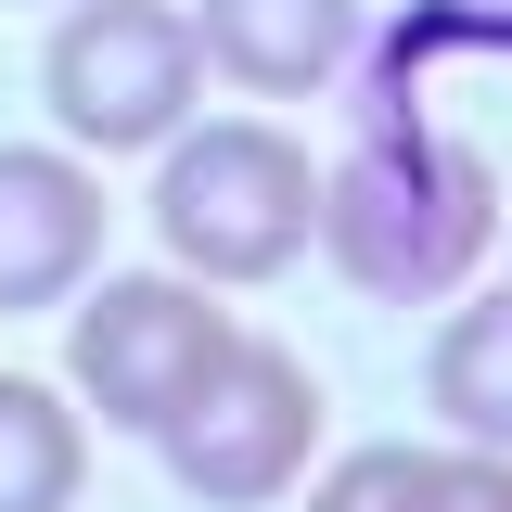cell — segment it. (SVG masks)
Masks as SVG:
<instances>
[{"mask_svg":"<svg viewBox=\"0 0 512 512\" xmlns=\"http://www.w3.org/2000/svg\"><path fill=\"white\" fill-rule=\"evenodd\" d=\"M410 512H512V448H423V500Z\"/></svg>","mask_w":512,"mask_h":512,"instance_id":"11","label":"cell"},{"mask_svg":"<svg viewBox=\"0 0 512 512\" xmlns=\"http://www.w3.org/2000/svg\"><path fill=\"white\" fill-rule=\"evenodd\" d=\"M77 474H90L77 410H64L52 384L0 372V512H77Z\"/></svg>","mask_w":512,"mask_h":512,"instance_id":"9","label":"cell"},{"mask_svg":"<svg viewBox=\"0 0 512 512\" xmlns=\"http://www.w3.org/2000/svg\"><path fill=\"white\" fill-rule=\"evenodd\" d=\"M308 436H320V384H308V359H282L269 333H244V346L218 359V384H205V397H192L154 448H167L180 500L256 512V500H282V487L308 474Z\"/></svg>","mask_w":512,"mask_h":512,"instance_id":"5","label":"cell"},{"mask_svg":"<svg viewBox=\"0 0 512 512\" xmlns=\"http://www.w3.org/2000/svg\"><path fill=\"white\" fill-rule=\"evenodd\" d=\"M423 410H436L461 448H512V295H474V308L436 320V346H423Z\"/></svg>","mask_w":512,"mask_h":512,"instance_id":"8","label":"cell"},{"mask_svg":"<svg viewBox=\"0 0 512 512\" xmlns=\"http://www.w3.org/2000/svg\"><path fill=\"white\" fill-rule=\"evenodd\" d=\"M423 500V448H346L308 487V512H410Z\"/></svg>","mask_w":512,"mask_h":512,"instance_id":"10","label":"cell"},{"mask_svg":"<svg viewBox=\"0 0 512 512\" xmlns=\"http://www.w3.org/2000/svg\"><path fill=\"white\" fill-rule=\"evenodd\" d=\"M487 231H500V167L461 154L410 103H372L359 154L320 180V256L372 308H436V295H461V269L487 256Z\"/></svg>","mask_w":512,"mask_h":512,"instance_id":"1","label":"cell"},{"mask_svg":"<svg viewBox=\"0 0 512 512\" xmlns=\"http://www.w3.org/2000/svg\"><path fill=\"white\" fill-rule=\"evenodd\" d=\"M244 346V320L205 308V282H167V269H141V282H103V295H77L64 320V372L77 397L128 423V436H167L192 397L218 384V359Z\"/></svg>","mask_w":512,"mask_h":512,"instance_id":"4","label":"cell"},{"mask_svg":"<svg viewBox=\"0 0 512 512\" xmlns=\"http://www.w3.org/2000/svg\"><path fill=\"white\" fill-rule=\"evenodd\" d=\"M500 13H512V0H500Z\"/></svg>","mask_w":512,"mask_h":512,"instance_id":"12","label":"cell"},{"mask_svg":"<svg viewBox=\"0 0 512 512\" xmlns=\"http://www.w3.org/2000/svg\"><path fill=\"white\" fill-rule=\"evenodd\" d=\"M192 90H205V39L180 0H64V26L39 39V103L90 154L180 141Z\"/></svg>","mask_w":512,"mask_h":512,"instance_id":"3","label":"cell"},{"mask_svg":"<svg viewBox=\"0 0 512 512\" xmlns=\"http://www.w3.org/2000/svg\"><path fill=\"white\" fill-rule=\"evenodd\" d=\"M103 256V180L52 141H0V308H64Z\"/></svg>","mask_w":512,"mask_h":512,"instance_id":"6","label":"cell"},{"mask_svg":"<svg viewBox=\"0 0 512 512\" xmlns=\"http://www.w3.org/2000/svg\"><path fill=\"white\" fill-rule=\"evenodd\" d=\"M192 39L205 64L256 90V103H295V90H333L346 52H359V0H192Z\"/></svg>","mask_w":512,"mask_h":512,"instance_id":"7","label":"cell"},{"mask_svg":"<svg viewBox=\"0 0 512 512\" xmlns=\"http://www.w3.org/2000/svg\"><path fill=\"white\" fill-rule=\"evenodd\" d=\"M320 231V167L282 141L269 116H218L180 128L154 167V244L180 256L192 282H269L295 269Z\"/></svg>","mask_w":512,"mask_h":512,"instance_id":"2","label":"cell"}]
</instances>
